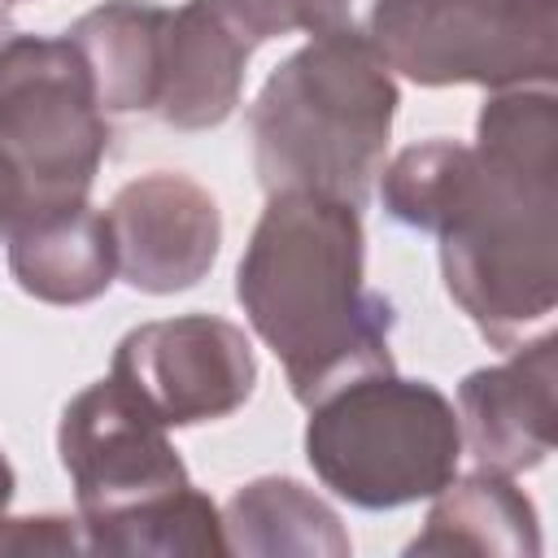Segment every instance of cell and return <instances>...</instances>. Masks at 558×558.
Masks as SVG:
<instances>
[{"mask_svg": "<svg viewBox=\"0 0 558 558\" xmlns=\"http://www.w3.org/2000/svg\"><path fill=\"white\" fill-rule=\"evenodd\" d=\"M384 209L440 240V275L493 349H514L558 301V96L493 92L475 144L427 140L379 170Z\"/></svg>", "mask_w": 558, "mask_h": 558, "instance_id": "obj_1", "label": "cell"}, {"mask_svg": "<svg viewBox=\"0 0 558 558\" xmlns=\"http://www.w3.org/2000/svg\"><path fill=\"white\" fill-rule=\"evenodd\" d=\"M235 301L314 405L344 379L392 371V301L366 288L362 209L323 192H270L235 266Z\"/></svg>", "mask_w": 558, "mask_h": 558, "instance_id": "obj_2", "label": "cell"}, {"mask_svg": "<svg viewBox=\"0 0 558 558\" xmlns=\"http://www.w3.org/2000/svg\"><path fill=\"white\" fill-rule=\"evenodd\" d=\"M397 78L366 35H318L296 48L248 109L257 183L366 205L384 170Z\"/></svg>", "mask_w": 558, "mask_h": 558, "instance_id": "obj_3", "label": "cell"}, {"mask_svg": "<svg viewBox=\"0 0 558 558\" xmlns=\"http://www.w3.org/2000/svg\"><path fill=\"white\" fill-rule=\"evenodd\" d=\"M305 458L349 506L397 510L436 497L458 475V410L427 379L371 371L336 384L310 405Z\"/></svg>", "mask_w": 558, "mask_h": 558, "instance_id": "obj_4", "label": "cell"}, {"mask_svg": "<svg viewBox=\"0 0 558 558\" xmlns=\"http://www.w3.org/2000/svg\"><path fill=\"white\" fill-rule=\"evenodd\" d=\"M366 39L418 87H554L558 0H379Z\"/></svg>", "mask_w": 558, "mask_h": 558, "instance_id": "obj_5", "label": "cell"}, {"mask_svg": "<svg viewBox=\"0 0 558 558\" xmlns=\"http://www.w3.org/2000/svg\"><path fill=\"white\" fill-rule=\"evenodd\" d=\"M109 140L87 61L65 35L0 39V144L31 183V209L87 201Z\"/></svg>", "mask_w": 558, "mask_h": 558, "instance_id": "obj_6", "label": "cell"}, {"mask_svg": "<svg viewBox=\"0 0 558 558\" xmlns=\"http://www.w3.org/2000/svg\"><path fill=\"white\" fill-rule=\"evenodd\" d=\"M166 432L170 427L113 375L96 379L61 410L57 453L74 484L78 523L113 519L192 484Z\"/></svg>", "mask_w": 558, "mask_h": 558, "instance_id": "obj_7", "label": "cell"}, {"mask_svg": "<svg viewBox=\"0 0 558 558\" xmlns=\"http://www.w3.org/2000/svg\"><path fill=\"white\" fill-rule=\"evenodd\" d=\"M109 375L166 427H196L235 414L253 397L257 357L235 323L218 314H183L126 331Z\"/></svg>", "mask_w": 558, "mask_h": 558, "instance_id": "obj_8", "label": "cell"}, {"mask_svg": "<svg viewBox=\"0 0 558 558\" xmlns=\"http://www.w3.org/2000/svg\"><path fill=\"white\" fill-rule=\"evenodd\" d=\"M105 218L118 253V275L135 292L170 296L196 288L218 262V201L187 174L153 170L131 179L113 192Z\"/></svg>", "mask_w": 558, "mask_h": 558, "instance_id": "obj_9", "label": "cell"}, {"mask_svg": "<svg viewBox=\"0 0 558 558\" xmlns=\"http://www.w3.org/2000/svg\"><path fill=\"white\" fill-rule=\"evenodd\" d=\"M506 353V362L471 371L458 384V427L475 466L519 475L541 466L554 449L558 340L545 331Z\"/></svg>", "mask_w": 558, "mask_h": 558, "instance_id": "obj_10", "label": "cell"}, {"mask_svg": "<svg viewBox=\"0 0 558 558\" xmlns=\"http://www.w3.org/2000/svg\"><path fill=\"white\" fill-rule=\"evenodd\" d=\"M9 275L48 305H87L118 279L109 218L87 201L31 209L9 235Z\"/></svg>", "mask_w": 558, "mask_h": 558, "instance_id": "obj_11", "label": "cell"}, {"mask_svg": "<svg viewBox=\"0 0 558 558\" xmlns=\"http://www.w3.org/2000/svg\"><path fill=\"white\" fill-rule=\"evenodd\" d=\"M248 57L253 48L231 26H222L201 0L170 9L153 113L174 131L222 126L240 105Z\"/></svg>", "mask_w": 558, "mask_h": 558, "instance_id": "obj_12", "label": "cell"}, {"mask_svg": "<svg viewBox=\"0 0 558 558\" xmlns=\"http://www.w3.org/2000/svg\"><path fill=\"white\" fill-rule=\"evenodd\" d=\"M166 22H170L166 4L105 0L65 31V39L87 61L105 113H144L157 105Z\"/></svg>", "mask_w": 558, "mask_h": 558, "instance_id": "obj_13", "label": "cell"}, {"mask_svg": "<svg viewBox=\"0 0 558 558\" xmlns=\"http://www.w3.org/2000/svg\"><path fill=\"white\" fill-rule=\"evenodd\" d=\"M410 554H501V558H536L541 523L536 506L514 488L510 475L471 471L466 480H449L432 510L427 527L410 541Z\"/></svg>", "mask_w": 558, "mask_h": 558, "instance_id": "obj_14", "label": "cell"}, {"mask_svg": "<svg viewBox=\"0 0 558 558\" xmlns=\"http://www.w3.org/2000/svg\"><path fill=\"white\" fill-rule=\"evenodd\" d=\"M222 536L227 554L257 558H344L353 549L349 532L340 527V514L288 475H262L235 488L222 510Z\"/></svg>", "mask_w": 558, "mask_h": 558, "instance_id": "obj_15", "label": "cell"}, {"mask_svg": "<svg viewBox=\"0 0 558 558\" xmlns=\"http://www.w3.org/2000/svg\"><path fill=\"white\" fill-rule=\"evenodd\" d=\"M83 536H87V554H157V558L227 554L222 510L192 484L161 493L144 506H131L113 519L83 523Z\"/></svg>", "mask_w": 558, "mask_h": 558, "instance_id": "obj_16", "label": "cell"}, {"mask_svg": "<svg viewBox=\"0 0 558 558\" xmlns=\"http://www.w3.org/2000/svg\"><path fill=\"white\" fill-rule=\"evenodd\" d=\"M222 26H231L248 48L305 31L318 35H366L379 0H201Z\"/></svg>", "mask_w": 558, "mask_h": 558, "instance_id": "obj_17", "label": "cell"}, {"mask_svg": "<svg viewBox=\"0 0 558 558\" xmlns=\"http://www.w3.org/2000/svg\"><path fill=\"white\" fill-rule=\"evenodd\" d=\"M0 554H87V536L83 523L65 514H39V519L0 514Z\"/></svg>", "mask_w": 558, "mask_h": 558, "instance_id": "obj_18", "label": "cell"}, {"mask_svg": "<svg viewBox=\"0 0 558 558\" xmlns=\"http://www.w3.org/2000/svg\"><path fill=\"white\" fill-rule=\"evenodd\" d=\"M35 196H31V183L22 174V166L9 157V148L0 144V244H9L13 227L31 214Z\"/></svg>", "mask_w": 558, "mask_h": 558, "instance_id": "obj_19", "label": "cell"}, {"mask_svg": "<svg viewBox=\"0 0 558 558\" xmlns=\"http://www.w3.org/2000/svg\"><path fill=\"white\" fill-rule=\"evenodd\" d=\"M13 488H17L13 466H9V458L0 453V514H4V510H9V501H13Z\"/></svg>", "mask_w": 558, "mask_h": 558, "instance_id": "obj_20", "label": "cell"}, {"mask_svg": "<svg viewBox=\"0 0 558 558\" xmlns=\"http://www.w3.org/2000/svg\"><path fill=\"white\" fill-rule=\"evenodd\" d=\"M4 31H9V13L0 9V35H4Z\"/></svg>", "mask_w": 558, "mask_h": 558, "instance_id": "obj_21", "label": "cell"}]
</instances>
